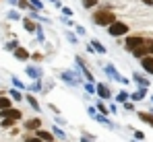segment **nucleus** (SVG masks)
Returning a JSON list of instances; mask_svg holds the SVG:
<instances>
[{
    "label": "nucleus",
    "mask_w": 153,
    "mask_h": 142,
    "mask_svg": "<svg viewBox=\"0 0 153 142\" xmlns=\"http://www.w3.org/2000/svg\"><path fill=\"white\" fill-rule=\"evenodd\" d=\"M29 4H31V8H42V2L39 0H29Z\"/></svg>",
    "instance_id": "obj_33"
},
{
    "label": "nucleus",
    "mask_w": 153,
    "mask_h": 142,
    "mask_svg": "<svg viewBox=\"0 0 153 142\" xmlns=\"http://www.w3.org/2000/svg\"><path fill=\"white\" fill-rule=\"evenodd\" d=\"M95 109L100 111V116H108V113H110V109L105 107V103H103L102 99H100V103H97V107H95Z\"/></svg>",
    "instance_id": "obj_24"
},
{
    "label": "nucleus",
    "mask_w": 153,
    "mask_h": 142,
    "mask_svg": "<svg viewBox=\"0 0 153 142\" xmlns=\"http://www.w3.org/2000/svg\"><path fill=\"white\" fill-rule=\"evenodd\" d=\"M124 33H128L126 23H118V21H114V23L110 25V35H124Z\"/></svg>",
    "instance_id": "obj_5"
},
{
    "label": "nucleus",
    "mask_w": 153,
    "mask_h": 142,
    "mask_svg": "<svg viewBox=\"0 0 153 142\" xmlns=\"http://www.w3.org/2000/svg\"><path fill=\"white\" fill-rule=\"evenodd\" d=\"M103 70H105V74H108V76H112L114 80H118V82H126V78H124V76H120L112 64H105V68H103Z\"/></svg>",
    "instance_id": "obj_8"
},
{
    "label": "nucleus",
    "mask_w": 153,
    "mask_h": 142,
    "mask_svg": "<svg viewBox=\"0 0 153 142\" xmlns=\"http://www.w3.org/2000/svg\"><path fill=\"white\" fill-rule=\"evenodd\" d=\"M95 119H97L100 124H103V126H108V128H114V124L108 119V116H100V113H97V116H95Z\"/></svg>",
    "instance_id": "obj_22"
},
{
    "label": "nucleus",
    "mask_w": 153,
    "mask_h": 142,
    "mask_svg": "<svg viewBox=\"0 0 153 142\" xmlns=\"http://www.w3.org/2000/svg\"><path fill=\"white\" fill-rule=\"evenodd\" d=\"M19 8H31L27 0H19Z\"/></svg>",
    "instance_id": "obj_35"
},
{
    "label": "nucleus",
    "mask_w": 153,
    "mask_h": 142,
    "mask_svg": "<svg viewBox=\"0 0 153 142\" xmlns=\"http://www.w3.org/2000/svg\"><path fill=\"white\" fill-rule=\"evenodd\" d=\"M29 56H31V58H33L35 62H42V60H44V56H42L39 52H35V54H29Z\"/></svg>",
    "instance_id": "obj_32"
},
{
    "label": "nucleus",
    "mask_w": 153,
    "mask_h": 142,
    "mask_svg": "<svg viewBox=\"0 0 153 142\" xmlns=\"http://www.w3.org/2000/svg\"><path fill=\"white\" fill-rule=\"evenodd\" d=\"M122 105H124V107H126L128 111H132V109H134V105H132V103H130V101H126V103H122Z\"/></svg>",
    "instance_id": "obj_38"
},
{
    "label": "nucleus",
    "mask_w": 153,
    "mask_h": 142,
    "mask_svg": "<svg viewBox=\"0 0 153 142\" xmlns=\"http://www.w3.org/2000/svg\"><path fill=\"white\" fill-rule=\"evenodd\" d=\"M23 23H25V29H27V31H29V33H35V29H37V25L33 23L31 19H25Z\"/></svg>",
    "instance_id": "obj_25"
},
{
    "label": "nucleus",
    "mask_w": 153,
    "mask_h": 142,
    "mask_svg": "<svg viewBox=\"0 0 153 142\" xmlns=\"http://www.w3.org/2000/svg\"><path fill=\"white\" fill-rule=\"evenodd\" d=\"M52 2H56V0H52Z\"/></svg>",
    "instance_id": "obj_44"
},
{
    "label": "nucleus",
    "mask_w": 153,
    "mask_h": 142,
    "mask_svg": "<svg viewBox=\"0 0 153 142\" xmlns=\"http://www.w3.org/2000/svg\"><path fill=\"white\" fill-rule=\"evenodd\" d=\"M52 136H56V138H60V140H66V134H64L58 126H52Z\"/></svg>",
    "instance_id": "obj_20"
},
{
    "label": "nucleus",
    "mask_w": 153,
    "mask_h": 142,
    "mask_svg": "<svg viewBox=\"0 0 153 142\" xmlns=\"http://www.w3.org/2000/svg\"><path fill=\"white\" fill-rule=\"evenodd\" d=\"M91 47H93L95 52H100V54H105V47H103L102 43H100V41H95V39L91 41Z\"/></svg>",
    "instance_id": "obj_27"
},
{
    "label": "nucleus",
    "mask_w": 153,
    "mask_h": 142,
    "mask_svg": "<svg viewBox=\"0 0 153 142\" xmlns=\"http://www.w3.org/2000/svg\"><path fill=\"white\" fill-rule=\"evenodd\" d=\"M114 21H116V17H114L112 10H97L93 15V23L95 25H112Z\"/></svg>",
    "instance_id": "obj_1"
},
{
    "label": "nucleus",
    "mask_w": 153,
    "mask_h": 142,
    "mask_svg": "<svg viewBox=\"0 0 153 142\" xmlns=\"http://www.w3.org/2000/svg\"><path fill=\"white\" fill-rule=\"evenodd\" d=\"M68 41H71V43H76V37L73 35V33H68Z\"/></svg>",
    "instance_id": "obj_40"
},
{
    "label": "nucleus",
    "mask_w": 153,
    "mask_h": 142,
    "mask_svg": "<svg viewBox=\"0 0 153 142\" xmlns=\"http://www.w3.org/2000/svg\"><path fill=\"white\" fill-rule=\"evenodd\" d=\"M85 91L89 95H93L95 93V82H85Z\"/></svg>",
    "instance_id": "obj_30"
},
{
    "label": "nucleus",
    "mask_w": 153,
    "mask_h": 142,
    "mask_svg": "<svg viewBox=\"0 0 153 142\" xmlns=\"http://www.w3.org/2000/svg\"><path fill=\"white\" fill-rule=\"evenodd\" d=\"M10 101H17V103H21L23 101V95H21V91L19 89H10Z\"/></svg>",
    "instance_id": "obj_18"
},
{
    "label": "nucleus",
    "mask_w": 153,
    "mask_h": 142,
    "mask_svg": "<svg viewBox=\"0 0 153 142\" xmlns=\"http://www.w3.org/2000/svg\"><path fill=\"white\" fill-rule=\"evenodd\" d=\"M21 118H23V111H21V109H15V107H8V109H2V111H0V119L19 121Z\"/></svg>",
    "instance_id": "obj_3"
},
{
    "label": "nucleus",
    "mask_w": 153,
    "mask_h": 142,
    "mask_svg": "<svg viewBox=\"0 0 153 142\" xmlns=\"http://www.w3.org/2000/svg\"><path fill=\"white\" fill-rule=\"evenodd\" d=\"M141 43H145L143 37H128V39H126V47H128V49H134V47H139Z\"/></svg>",
    "instance_id": "obj_11"
},
{
    "label": "nucleus",
    "mask_w": 153,
    "mask_h": 142,
    "mask_svg": "<svg viewBox=\"0 0 153 142\" xmlns=\"http://www.w3.org/2000/svg\"><path fill=\"white\" fill-rule=\"evenodd\" d=\"M151 103H153V95H151Z\"/></svg>",
    "instance_id": "obj_43"
},
{
    "label": "nucleus",
    "mask_w": 153,
    "mask_h": 142,
    "mask_svg": "<svg viewBox=\"0 0 153 142\" xmlns=\"http://www.w3.org/2000/svg\"><path fill=\"white\" fill-rule=\"evenodd\" d=\"M95 140V136H91V134H83L81 136V142H93Z\"/></svg>",
    "instance_id": "obj_31"
},
{
    "label": "nucleus",
    "mask_w": 153,
    "mask_h": 142,
    "mask_svg": "<svg viewBox=\"0 0 153 142\" xmlns=\"http://www.w3.org/2000/svg\"><path fill=\"white\" fill-rule=\"evenodd\" d=\"M97 0H83V6H95Z\"/></svg>",
    "instance_id": "obj_34"
},
{
    "label": "nucleus",
    "mask_w": 153,
    "mask_h": 142,
    "mask_svg": "<svg viewBox=\"0 0 153 142\" xmlns=\"http://www.w3.org/2000/svg\"><path fill=\"white\" fill-rule=\"evenodd\" d=\"M13 54H15V58H17L19 62H25L27 58H29V52H27L25 47H17V49H15Z\"/></svg>",
    "instance_id": "obj_13"
},
{
    "label": "nucleus",
    "mask_w": 153,
    "mask_h": 142,
    "mask_svg": "<svg viewBox=\"0 0 153 142\" xmlns=\"http://www.w3.org/2000/svg\"><path fill=\"white\" fill-rule=\"evenodd\" d=\"M126 99H128V93H126V91H120V93L116 95V101H120V103H126Z\"/></svg>",
    "instance_id": "obj_28"
},
{
    "label": "nucleus",
    "mask_w": 153,
    "mask_h": 142,
    "mask_svg": "<svg viewBox=\"0 0 153 142\" xmlns=\"http://www.w3.org/2000/svg\"><path fill=\"white\" fill-rule=\"evenodd\" d=\"M134 138H137V140H143L145 134H143V132H134Z\"/></svg>",
    "instance_id": "obj_39"
},
{
    "label": "nucleus",
    "mask_w": 153,
    "mask_h": 142,
    "mask_svg": "<svg viewBox=\"0 0 153 142\" xmlns=\"http://www.w3.org/2000/svg\"><path fill=\"white\" fill-rule=\"evenodd\" d=\"M23 128H25L27 132H37V130H42V119H39V118L27 119L25 124H23Z\"/></svg>",
    "instance_id": "obj_6"
},
{
    "label": "nucleus",
    "mask_w": 153,
    "mask_h": 142,
    "mask_svg": "<svg viewBox=\"0 0 153 142\" xmlns=\"http://www.w3.org/2000/svg\"><path fill=\"white\" fill-rule=\"evenodd\" d=\"M95 93L100 95V99H102V101H108V99L112 97L110 87H108V85H103V82H97V85H95Z\"/></svg>",
    "instance_id": "obj_4"
},
{
    "label": "nucleus",
    "mask_w": 153,
    "mask_h": 142,
    "mask_svg": "<svg viewBox=\"0 0 153 142\" xmlns=\"http://www.w3.org/2000/svg\"><path fill=\"white\" fill-rule=\"evenodd\" d=\"M8 107H13V101H10V97H4V95H0V111H2V109H8Z\"/></svg>",
    "instance_id": "obj_17"
},
{
    "label": "nucleus",
    "mask_w": 153,
    "mask_h": 142,
    "mask_svg": "<svg viewBox=\"0 0 153 142\" xmlns=\"http://www.w3.org/2000/svg\"><path fill=\"white\" fill-rule=\"evenodd\" d=\"M143 2H145V4H153V0H143Z\"/></svg>",
    "instance_id": "obj_42"
},
{
    "label": "nucleus",
    "mask_w": 153,
    "mask_h": 142,
    "mask_svg": "<svg viewBox=\"0 0 153 142\" xmlns=\"http://www.w3.org/2000/svg\"><path fill=\"white\" fill-rule=\"evenodd\" d=\"M25 72H27L29 78H33V80H42V68H39V66H27Z\"/></svg>",
    "instance_id": "obj_9"
},
{
    "label": "nucleus",
    "mask_w": 153,
    "mask_h": 142,
    "mask_svg": "<svg viewBox=\"0 0 153 142\" xmlns=\"http://www.w3.org/2000/svg\"><path fill=\"white\" fill-rule=\"evenodd\" d=\"M87 111H89V116H91V118H95V116H97V109H95V107H89Z\"/></svg>",
    "instance_id": "obj_37"
},
{
    "label": "nucleus",
    "mask_w": 153,
    "mask_h": 142,
    "mask_svg": "<svg viewBox=\"0 0 153 142\" xmlns=\"http://www.w3.org/2000/svg\"><path fill=\"white\" fill-rule=\"evenodd\" d=\"M25 99H27V103H29V105H31V107H33V109H35V111H39V109H42V105H39V103H37V99H35V97H33V95H27Z\"/></svg>",
    "instance_id": "obj_19"
},
{
    "label": "nucleus",
    "mask_w": 153,
    "mask_h": 142,
    "mask_svg": "<svg viewBox=\"0 0 153 142\" xmlns=\"http://www.w3.org/2000/svg\"><path fill=\"white\" fill-rule=\"evenodd\" d=\"M35 136H37L42 142H52V140H54L52 132H48V130H37V132H35Z\"/></svg>",
    "instance_id": "obj_12"
},
{
    "label": "nucleus",
    "mask_w": 153,
    "mask_h": 142,
    "mask_svg": "<svg viewBox=\"0 0 153 142\" xmlns=\"http://www.w3.org/2000/svg\"><path fill=\"white\" fill-rule=\"evenodd\" d=\"M145 95H147V89H139L137 93H132V95H130V99H132V101H141V99H143Z\"/></svg>",
    "instance_id": "obj_21"
},
{
    "label": "nucleus",
    "mask_w": 153,
    "mask_h": 142,
    "mask_svg": "<svg viewBox=\"0 0 153 142\" xmlns=\"http://www.w3.org/2000/svg\"><path fill=\"white\" fill-rule=\"evenodd\" d=\"M15 124H17V121H13V119H0V126H2L4 130H10V128H15Z\"/></svg>",
    "instance_id": "obj_26"
},
{
    "label": "nucleus",
    "mask_w": 153,
    "mask_h": 142,
    "mask_svg": "<svg viewBox=\"0 0 153 142\" xmlns=\"http://www.w3.org/2000/svg\"><path fill=\"white\" fill-rule=\"evenodd\" d=\"M139 119L141 121H145V124H149L153 128V113H147V111H139Z\"/></svg>",
    "instance_id": "obj_16"
},
{
    "label": "nucleus",
    "mask_w": 153,
    "mask_h": 142,
    "mask_svg": "<svg viewBox=\"0 0 153 142\" xmlns=\"http://www.w3.org/2000/svg\"><path fill=\"white\" fill-rule=\"evenodd\" d=\"M23 142H42V140L35 136V132H27L25 136H23Z\"/></svg>",
    "instance_id": "obj_23"
},
{
    "label": "nucleus",
    "mask_w": 153,
    "mask_h": 142,
    "mask_svg": "<svg viewBox=\"0 0 153 142\" xmlns=\"http://www.w3.org/2000/svg\"><path fill=\"white\" fill-rule=\"evenodd\" d=\"M27 89H29L31 93H42V91H44V82H42V80H33Z\"/></svg>",
    "instance_id": "obj_15"
},
{
    "label": "nucleus",
    "mask_w": 153,
    "mask_h": 142,
    "mask_svg": "<svg viewBox=\"0 0 153 142\" xmlns=\"http://www.w3.org/2000/svg\"><path fill=\"white\" fill-rule=\"evenodd\" d=\"M52 142H54V140H52Z\"/></svg>",
    "instance_id": "obj_45"
},
{
    "label": "nucleus",
    "mask_w": 153,
    "mask_h": 142,
    "mask_svg": "<svg viewBox=\"0 0 153 142\" xmlns=\"http://www.w3.org/2000/svg\"><path fill=\"white\" fill-rule=\"evenodd\" d=\"M147 46H149V56H153V41H147Z\"/></svg>",
    "instance_id": "obj_41"
},
{
    "label": "nucleus",
    "mask_w": 153,
    "mask_h": 142,
    "mask_svg": "<svg viewBox=\"0 0 153 142\" xmlns=\"http://www.w3.org/2000/svg\"><path fill=\"white\" fill-rule=\"evenodd\" d=\"M10 80H13V85H15V87H17V89H19V91H21V89H27L25 85H23V80H19V78H17V76H13V78H10Z\"/></svg>",
    "instance_id": "obj_29"
},
{
    "label": "nucleus",
    "mask_w": 153,
    "mask_h": 142,
    "mask_svg": "<svg viewBox=\"0 0 153 142\" xmlns=\"http://www.w3.org/2000/svg\"><path fill=\"white\" fill-rule=\"evenodd\" d=\"M56 124H58V126H66L68 121H66L64 118H60V116H58V118H56Z\"/></svg>",
    "instance_id": "obj_36"
},
{
    "label": "nucleus",
    "mask_w": 153,
    "mask_h": 142,
    "mask_svg": "<svg viewBox=\"0 0 153 142\" xmlns=\"http://www.w3.org/2000/svg\"><path fill=\"white\" fill-rule=\"evenodd\" d=\"M81 72H73V70H64L60 72V78L68 85V87H79L81 85V76H79Z\"/></svg>",
    "instance_id": "obj_2"
},
{
    "label": "nucleus",
    "mask_w": 153,
    "mask_h": 142,
    "mask_svg": "<svg viewBox=\"0 0 153 142\" xmlns=\"http://www.w3.org/2000/svg\"><path fill=\"white\" fill-rule=\"evenodd\" d=\"M132 80H134V82H139V87H141V89H147V87H149V80H147V78H143V76H141V74H137V72L132 74Z\"/></svg>",
    "instance_id": "obj_14"
},
{
    "label": "nucleus",
    "mask_w": 153,
    "mask_h": 142,
    "mask_svg": "<svg viewBox=\"0 0 153 142\" xmlns=\"http://www.w3.org/2000/svg\"><path fill=\"white\" fill-rule=\"evenodd\" d=\"M132 56H134V58H145V56H149V46H147V39H145V43H141L139 47H134V49H132Z\"/></svg>",
    "instance_id": "obj_7"
},
{
    "label": "nucleus",
    "mask_w": 153,
    "mask_h": 142,
    "mask_svg": "<svg viewBox=\"0 0 153 142\" xmlns=\"http://www.w3.org/2000/svg\"><path fill=\"white\" fill-rule=\"evenodd\" d=\"M141 64H143L145 72L153 74V56H145V58H141Z\"/></svg>",
    "instance_id": "obj_10"
}]
</instances>
